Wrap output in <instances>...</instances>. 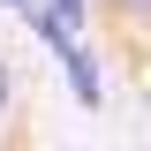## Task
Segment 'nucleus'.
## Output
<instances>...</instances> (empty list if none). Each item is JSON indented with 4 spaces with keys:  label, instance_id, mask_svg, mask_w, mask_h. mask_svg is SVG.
Masks as SVG:
<instances>
[{
    "label": "nucleus",
    "instance_id": "obj_1",
    "mask_svg": "<svg viewBox=\"0 0 151 151\" xmlns=\"http://www.w3.org/2000/svg\"><path fill=\"white\" fill-rule=\"evenodd\" d=\"M53 53H60V68H68L76 106H98V98H106V83H98V53H91V45H76V30H68V38H53Z\"/></svg>",
    "mask_w": 151,
    "mask_h": 151
},
{
    "label": "nucleus",
    "instance_id": "obj_2",
    "mask_svg": "<svg viewBox=\"0 0 151 151\" xmlns=\"http://www.w3.org/2000/svg\"><path fill=\"white\" fill-rule=\"evenodd\" d=\"M45 15H53V23H60V30H76V23L91 15V0H53V8H45Z\"/></svg>",
    "mask_w": 151,
    "mask_h": 151
},
{
    "label": "nucleus",
    "instance_id": "obj_3",
    "mask_svg": "<svg viewBox=\"0 0 151 151\" xmlns=\"http://www.w3.org/2000/svg\"><path fill=\"white\" fill-rule=\"evenodd\" d=\"M113 8H121V15H151V0H113Z\"/></svg>",
    "mask_w": 151,
    "mask_h": 151
},
{
    "label": "nucleus",
    "instance_id": "obj_4",
    "mask_svg": "<svg viewBox=\"0 0 151 151\" xmlns=\"http://www.w3.org/2000/svg\"><path fill=\"white\" fill-rule=\"evenodd\" d=\"M8 91H15V83H8V68H0V121H8Z\"/></svg>",
    "mask_w": 151,
    "mask_h": 151
},
{
    "label": "nucleus",
    "instance_id": "obj_5",
    "mask_svg": "<svg viewBox=\"0 0 151 151\" xmlns=\"http://www.w3.org/2000/svg\"><path fill=\"white\" fill-rule=\"evenodd\" d=\"M8 8H30V0H8Z\"/></svg>",
    "mask_w": 151,
    "mask_h": 151
}]
</instances>
